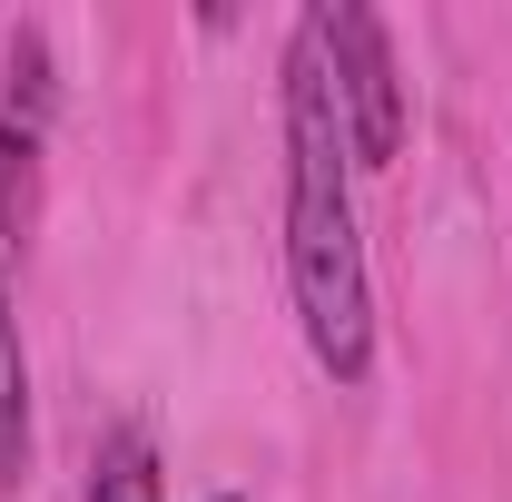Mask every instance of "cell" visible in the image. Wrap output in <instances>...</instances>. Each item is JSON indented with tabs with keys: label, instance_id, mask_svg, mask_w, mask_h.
<instances>
[{
	"label": "cell",
	"instance_id": "277c9868",
	"mask_svg": "<svg viewBox=\"0 0 512 502\" xmlns=\"http://www.w3.org/2000/svg\"><path fill=\"white\" fill-rule=\"evenodd\" d=\"M30 473V365H20V325H10V296H0V483Z\"/></svg>",
	"mask_w": 512,
	"mask_h": 502
},
{
	"label": "cell",
	"instance_id": "8992f818",
	"mask_svg": "<svg viewBox=\"0 0 512 502\" xmlns=\"http://www.w3.org/2000/svg\"><path fill=\"white\" fill-rule=\"evenodd\" d=\"M217 502H237V493H217Z\"/></svg>",
	"mask_w": 512,
	"mask_h": 502
},
{
	"label": "cell",
	"instance_id": "7a4b0ae2",
	"mask_svg": "<svg viewBox=\"0 0 512 502\" xmlns=\"http://www.w3.org/2000/svg\"><path fill=\"white\" fill-rule=\"evenodd\" d=\"M325 40V69H335V109H345V148L355 168H394L404 158V69H394V40L365 0H316L306 10Z\"/></svg>",
	"mask_w": 512,
	"mask_h": 502
},
{
	"label": "cell",
	"instance_id": "6da1fadb",
	"mask_svg": "<svg viewBox=\"0 0 512 502\" xmlns=\"http://www.w3.org/2000/svg\"><path fill=\"white\" fill-rule=\"evenodd\" d=\"M286 296L306 325V355L335 384L375 375V286H365V237H355V148L335 109L316 20L286 40Z\"/></svg>",
	"mask_w": 512,
	"mask_h": 502
},
{
	"label": "cell",
	"instance_id": "3957f363",
	"mask_svg": "<svg viewBox=\"0 0 512 502\" xmlns=\"http://www.w3.org/2000/svg\"><path fill=\"white\" fill-rule=\"evenodd\" d=\"M50 40L10 30V99H0V247H30L40 227V168H50Z\"/></svg>",
	"mask_w": 512,
	"mask_h": 502
},
{
	"label": "cell",
	"instance_id": "5b68a950",
	"mask_svg": "<svg viewBox=\"0 0 512 502\" xmlns=\"http://www.w3.org/2000/svg\"><path fill=\"white\" fill-rule=\"evenodd\" d=\"M89 502H158V453L128 434L99 453V483H89Z\"/></svg>",
	"mask_w": 512,
	"mask_h": 502
}]
</instances>
